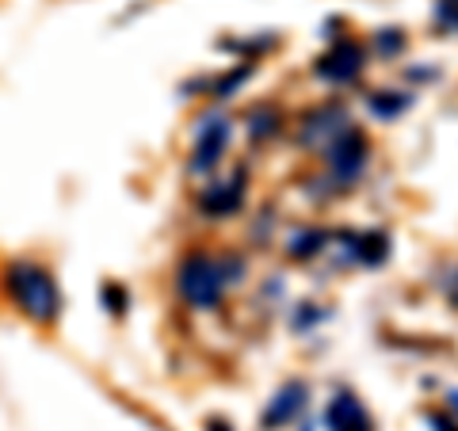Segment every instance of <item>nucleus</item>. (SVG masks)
<instances>
[{
    "mask_svg": "<svg viewBox=\"0 0 458 431\" xmlns=\"http://www.w3.org/2000/svg\"><path fill=\"white\" fill-rule=\"evenodd\" d=\"M229 271H241V260H214V256H203L195 252L188 260L180 264V275H176V286L188 306L195 309H214L225 294L229 283H237Z\"/></svg>",
    "mask_w": 458,
    "mask_h": 431,
    "instance_id": "f257e3e1",
    "label": "nucleus"
},
{
    "mask_svg": "<svg viewBox=\"0 0 458 431\" xmlns=\"http://www.w3.org/2000/svg\"><path fill=\"white\" fill-rule=\"evenodd\" d=\"M8 294L12 301L38 325H50L62 313V294L47 267L38 264H12L8 267Z\"/></svg>",
    "mask_w": 458,
    "mask_h": 431,
    "instance_id": "f03ea898",
    "label": "nucleus"
},
{
    "mask_svg": "<svg viewBox=\"0 0 458 431\" xmlns=\"http://www.w3.org/2000/svg\"><path fill=\"white\" fill-rule=\"evenodd\" d=\"M348 131H355L352 119H348V111L336 107V104H328L321 111H310L306 114V123H302V146L313 149V153H328Z\"/></svg>",
    "mask_w": 458,
    "mask_h": 431,
    "instance_id": "7ed1b4c3",
    "label": "nucleus"
},
{
    "mask_svg": "<svg viewBox=\"0 0 458 431\" xmlns=\"http://www.w3.org/2000/svg\"><path fill=\"white\" fill-rule=\"evenodd\" d=\"M229 119L225 114H207L195 131V153H191V172L195 176H207L214 172V165L222 161V153L229 149Z\"/></svg>",
    "mask_w": 458,
    "mask_h": 431,
    "instance_id": "20e7f679",
    "label": "nucleus"
},
{
    "mask_svg": "<svg viewBox=\"0 0 458 431\" xmlns=\"http://www.w3.org/2000/svg\"><path fill=\"white\" fill-rule=\"evenodd\" d=\"M325 161L328 168H333V180L340 183V188H348V183L360 180V172L367 165V141L360 131H348L333 149L325 153Z\"/></svg>",
    "mask_w": 458,
    "mask_h": 431,
    "instance_id": "39448f33",
    "label": "nucleus"
},
{
    "mask_svg": "<svg viewBox=\"0 0 458 431\" xmlns=\"http://www.w3.org/2000/svg\"><path fill=\"white\" fill-rule=\"evenodd\" d=\"M363 73V50L355 42H336L321 62H318V77L333 80V84H352Z\"/></svg>",
    "mask_w": 458,
    "mask_h": 431,
    "instance_id": "423d86ee",
    "label": "nucleus"
},
{
    "mask_svg": "<svg viewBox=\"0 0 458 431\" xmlns=\"http://www.w3.org/2000/svg\"><path fill=\"white\" fill-rule=\"evenodd\" d=\"M325 427L328 431H370V416L355 393H336L325 409Z\"/></svg>",
    "mask_w": 458,
    "mask_h": 431,
    "instance_id": "0eeeda50",
    "label": "nucleus"
},
{
    "mask_svg": "<svg viewBox=\"0 0 458 431\" xmlns=\"http://www.w3.org/2000/svg\"><path fill=\"white\" fill-rule=\"evenodd\" d=\"M199 203H203V210L210 214V218H225V214H233L241 203H245V176L233 180H222V183H210V188L199 195Z\"/></svg>",
    "mask_w": 458,
    "mask_h": 431,
    "instance_id": "6e6552de",
    "label": "nucleus"
},
{
    "mask_svg": "<svg viewBox=\"0 0 458 431\" xmlns=\"http://www.w3.org/2000/svg\"><path fill=\"white\" fill-rule=\"evenodd\" d=\"M302 409H306V385H302V382L283 385V390H279L276 397H271V405L264 409V427H267V431L286 427V424H291Z\"/></svg>",
    "mask_w": 458,
    "mask_h": 431,
    "instance_id": "1a4fd4ad",
    "label": "nucleus"
},
{
    "mask_svg": "<svg viewBox=\"0 0 458 431\" xmlns=\"http://www.w3.org/2000/svg\"><path fill=\"white\" fill-rule=\"evenodd\" d=\"M386 252H390V244H386V233H360V237H352V256L360 264H382L386 260Z\"/></svg>",
    "mask_w": 458,
    "mask_h": 431,
    "instance_id": "9d476101",
    "label": "nucleus"
},
{
    "mask_svg": "<svg viewBox=\"0 0 458 431\" xmlns=\"http://www.w3.org/2000/svg\"><path fill=\"white\" fill-rule=\"evenodd\" d=\"M325 249V233L321 229H294L291 237H286V252L294 256V260H306V256L321 252Z\"/></svg>",
    "mask_w": 458,
    "mask_h": 431,
    "instance_id": "9b49d317",
    "label": "nucleus"
},
{
    "mask_svg": "<svg viewBox=\"0 0 458 431\" xmlns=\"http://www.w3.org/2000/svg\"><path fill=\"white\" fill-rule=\"evenodd\" d=\"M436 20H439L443 31L458 35V0H436Z\"/></svg>",
    "mask_w": 458,
    "mask_h": 431,
    "instance_id": "f8f14e48",
    "label": "nucleus"
},
{
    "mask_svg": "<svg viewBox=\"0 0 458 431\" xmlns=\"http://www.w3.org/2000/svg\"><path fill=\"white\" fill-rule=\"evenodd\" d=\"M401 107H409V96H375V99H370V111H375V114H382V119H390V114H397Z\"/></svg>",
    "mask_w": 458,
    "mask_h": 431,
    "instance_id": "ddd939ff",
    "label": "nucleus"
},
{
    "mask_svg": "<svg viewBox=\"0 0 458 431\" xmlns=\"http://www.w3.org/2000/svg\"><path fill=\"white\" fill-rule=\"evenodd\" d=\"M271 119H276V111H264V114L256 111V114H252V134H256V138L276 134V131H279V123H271Z\"/></svg>",
    "mask_w": 458,
    "mask_h": 431,
    "instance_id": "4468645a",
    "label": "nucleus"
},
{
    "mask_svg": "<svg viewBox=\"0 0 458 431\" xmlns=\"http://www.w3.org/2000/svg\"><path fill=\"white\" fill-rule=\"evenodd\" d=\"M443 294H447V298H451V306L458 309V271H454V275L443 279Z\"/></svg>",
    "mask_w": 458,
    "mask_h": 431,
    "instance_id": "2eb2a0df",
    "label": "nucleus"
},
{
    "mask_svg": "<svg viewBox=\"0 0 458 431\" xmlns=\"http://www.w3.org/2000/svg\"><path fill=\"white\" fill-rule=\"evenodd\" d=\"M428 424H436V431H458L454 424H443V420H439V416H428Z\"/></svg>",
    "mask_w": 458,
    "mask_h": 431,
    "instance_id": "dca6fc26",
    "label": "nucleus"
},
{
    "mask_svg": "<svg viewBox=\"0 0 458 431\" xmlns=\"http://www.w3.org/2000/svg\"><path fill=\"white\" fill-rule=\"evenodd\" d=\"M447 405H451V409H458V390H454V393L447 397Z\"/></svg>",
    "mask_w": 458,
    "mask_h": 431,
    "instance_id": "f3484780",
    "label": "nucleus"
},
{
    "mask_svg": "<svg viewBox=\"0 0 458 431\" xmlns=\"http://www.w3.org/2000/svg\"><path fill=\"white\" fill-rule=\"evenodd\" d=\"M214 431H229V427H222V424H214Z\"/></svg>",
    "mask_w": 458,
    "mask_h": 431,
    "instance_id": "a211bd4d",
    "label": "nucleus"
}]
</instances>
